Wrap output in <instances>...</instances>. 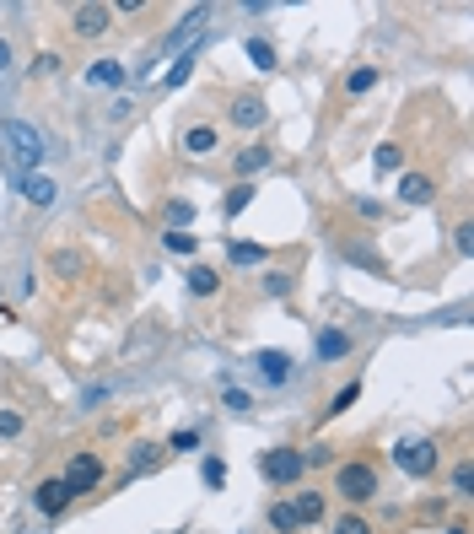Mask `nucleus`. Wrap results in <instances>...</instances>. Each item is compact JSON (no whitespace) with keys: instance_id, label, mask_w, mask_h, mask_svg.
Instances as JSON below:
<instances>
[{"instance_id":"obj_3","label":"nucleus","mask_w":474,"mask_h":534,"mask_svg":"<svg viewBox=\"0 0 474 534\" xmlns=\"http://www.w3.org/2000/svg\"><path fill=\"white\" fill-rule=\"evenodd\" d=\"M394 470H405L410 481H432L443 470L437 438H405V443H394Z\"/></svg>"},{"instance_id":"obj_28","label":"nucleus","mask_w":474,"mask_h":534,"mask_svg":"<svg viewBox=\"0 0 474 534\" xmlns=\"http://www.w3.org/2000/svg\"><path fill=\"white\" fill-rule=\"evenodd\" d=\"M194 54H200V43H189V49L178 54V65H173L162 81H167V86H183V81H189V70H194Z\"/></svg>"},{"instance_id":"obj_8","label":"nucleus","mask_w":474,"mask_h":534,"mask_svg":"<svg viewBox=\"0 0 474 534\" xmlns=\"http://www.w3.org/2000/svg\"><path fill=\"white\" fill-rule=\"evenodd\" d=\"M113 27V5H76L70 11V32L76 38H103Z\"/></svg>"},{"instance_id":"obj_2","label":"nucleus","mask_w":474,"mask_h":534,"mask_svg":"<svg viewBox=\"0 0 474 534\" xmlns=\"http://www.w3.org/2000/svg\"><path fill=\"white\" fill-rule=\"evenodd\" d=\"M378 492H383V475H378L372 459H345V465H335V497H340L345 508H367Z\"/></svg>"},{"instance_id":"obj_41","label":"nucleus","mask_w":474,"mask_h":534,"mask_svg":"<svg viewBox=\"0 0 474 534\" xmlns=\"http://www.w3.org/2000/svg\"><path fill=\"white\" fill-rule=\"evenodd\" d=\"M140 11H146V0H119L113 5V16H140Z\"/></svg>"},{"instance_id":"obj_1","label":"nucleus","mask_w":474,"mask_h":534,"mask_svg":"<svg viewBox=\"0 0 474 534\" xmlns=\"http://www.w3.org/2000/svg\"><path fill=\"white\" fill-rule=\"evenodd\" d=\"M43 157H49L43 130H32L27 119H5V178H11V184H16V178H27Z\"/></svg>"},{"instance_id":"obj_23","label":"nucleus","mask_w":474,"mask_h":534,"mask_svg":"<svg viewBox=\"0 0 474 534\" xmlns=\"http://www.w3.org/2000/svg\"><path fill=\"white\" fill-rule=\"evenodd\" d=\"M254 195H259L254 184H232V189H227V200H221V216H243V211L254 205Z\"/></svg>"},{"instance_id":"obj_29","label":"nucleus","mask_w":474,"mask_h":534,"mask_svg":"<svg viewBox=\"0 0 474 534\" xmlns=\"http://www.w3.org/2000/svg\"><path fill=\"white\" fill-rule=\"evenodd\" d=\"M49 265H54V276H65V281H76V276L86 270V259H81V254H70V249H59Z\"/></svg>"},{"instance_id":"obj_11","label":"nucleus","mask_w":474,"mask_h":534,"mask_svg":"<svg viewBox=\"0 0 474 534\" xmlns=\"http://www.w3.org/2000/svg\"><path fill=\"white\" fill-rule=\"evenodd\" d=\"M32 508H38L43 519H59V513L70 508V492H65V481H59V475L38 481V486H32Z\"/></svg>"},{"instance_id":"obj_31","label":"nucleus","mask_w":474,"mask_h":534,"mask_svg":"<svg viewBox=\"0 0 474 534\" xmlns=\"http://www.w3.org/2000/svg\"><path fill=\"white\" fill-rule=\"evenodd\" d=\"M335 534H372V519L356 513V508H345V513L335 519Z\"/></svg>"},{"instance_id":"obj_19","label":"nucleus","mask_w":474,"mask_h":534,"mask_svg":"<svg viewBox=\"0 0 474 534\" xmlns=\"http://www.w3.org/2000/svg\"><path fill=\"white\" fill-rule=\"evenodd\" d=\"M189 297H216L221 292V270H210V265H189Z\"/></svg>"},{"instance_id":"obj_35","label":"nucleus","mask_w":474,"mask_h":534,"mask_svg":"<svg viewBox=\"0 0 474 534\" xmlns=\"http://www.w3.org/2000/svg\"><path fill=\"white\" fill-rule=\"evenodd\" d=\"M59 65H65V59H59V54H54V49H38V54H32V65H27V70H32V76H54V70H59Z\"/></svg>"},{"instance_id":"obj_36","label":"nucleus","mask_w":474,"mask_h":534,"mask_svg":"<svg viewBox=\"0 0 474 534\" xmlns=\"http://www.w3.org/2000/svg\"><path fill=\"white\" fill-rule=\"evenodd\" d=\"M351 211H356V216H367V222H383V205H378L372 195H351Z\"/></svg>"},{"instance_id":"obj_38","label":"nucleus","mask_w":474,"mask_h":534,"mask_svg":"<svg viewBox=\"0 0 474 534\" xmlns=\"http://www.w3.org/2000/svg\"><path fill=\"white\" fill-rule=\"evenodd\" d=\"M221 405H227V411H254V400H248L243 389H232V384L221 389Z\"/></svg>"},{"instance_id":"obj_27","label":"nucleus","mask_w":474,"mask_h":534,"mask_svg":"<svg viewBox=\"0 0 474 534\" xmlns=\"http://www.w3.org/2000/svg\"><path fill=\"white\" fill-rule=\"evenodd\" d=\"M162 249H167V254H178V259H189V254L200 249V238H194V232H173V227H167V232H162Z\"/></svg>"},{"instance_id":"obj_43","label":"nucleus","mask_w":474,"mask_h":534,"mask_svg":"<svg viewBox=\"0 0 474 534\" xmlns=\"http://www.w3.org/2000/svg\"><path fill=\"white\" fill-rule=\"evenodd\" d=\"M5 70H11V43L0 38V76H5Z\"/></svg>"},{"instance_id":"obj_14","label":"nucleus","mask_w":474,"mask_h":534,"mask_svg":"<svg viewBox=\"0 0 474 534\" xmlns=\"http://www.w3.org/2000/svg\"><path fill=\"white\" fill-rule=\"evenodd\" d=\"M340 259L345 265H356V270H372V276H383L389 265H383V254L367 243V238H351V243H340Z\"/></svg>"},{"instance_id":"obj_13","label":"nucleus","mask_w":474,"mask_h":534,"mask_svg":"<svg viewBox=\"0 0 474 534\" xmlns=\"http://www.w3.org/2000/svg\"><path fill=\"white\" fill-rule=\"evenodd\" d=\"M270 162H275V157H270V146H259V140H254V146H243V151L232 157V173H237V184H254Z\"/></svg>"},{"instance_id":"obj_18","label":"nucleus","mask_w":474,"mask_h":534,"mask_svg":"<svg viewBox=\"0 0 474 534\" xmlns=\"http://www.w3.org/2000/svg\"><path fill=\"white\" fill-rule=\"evenodd\" d=\"M130 81V70L119 65V59H97V65H86V86H124Z\"/></svg>"},{"instance_id":"obj_34","label":"nucleus","mask_w":474,"mask_h":534,"mask_svg":"<svg viewBox=\"0 0 474 534\" xmlns=\"http://www.w3.org/2000/svg\"><path fill=\"white\" fill-rule=\"evenodd\" d=\"M162 448H167V454H194V448H200V427H183V432H173Z\"/></svg>"},{"instance_id":"obj_30","label":"nucleus","mask_w":474,"mask_h":534,"mask_svg":"<svg viewBox=\"0 0 474 534\" xmlns=\"http://www.w3.org/2000/svg\"><path fill=\"white\" fill-rule=\"evenodd\" d=\"M356 400H362V378H351V384H345V389H340V394L329 400V411H324V416H345V411H351Z\"/></svg>"},{"instance_id":"obj_5","label":"nucleus","mask_w":474,"mask_h":534,"mask_svg":"<svg viewBox=\"0 0 474 534\" xmlns=\"http://www.w3.org/2000/svg\"><path fill=\"white\" fill-rule=\"evenodd\" d=\"M103 475H108L103 459H97L92 448H81V454H70V465H65L59 481H65V492H70V502H76V497H92V492L103 486Z\"/></svg>"},{"instance_id":"obj_20","label":"nucleus","mask_w":474,"mask_h":534,"mask_svg":"<svg viewBox=\"0 0 474 534\" xmlns=\"http://www.w3.org/2000/svg\"><path fill=\"white\" fill-rule=\"evenodd\" d=\"M227 259H232L237 270H254V265H264V259H270V249H264V243H243V238H237V243H227Z\"/></svg>"},{"instance_id":"obj_39","label":"nucleus","mask_w":474,"mask_h":534,"mask_svg":"<svg viewBox=\"0 0 474 534\" xmlns=\"http://www.w3.org/2000/svg\"><path fill=\"white\" fill-rule=\"evenodd\" d=\"M453 249H459V254H474V227H470V222L453 232Z\"/></svg>"},{"instance_id":"obj_40","label":"nucleus","mask_w":474,"mask_h":534,"mask_svg":"<svg viewBox=\"0 0 474 534\" xmlns=\"http://www.w3.org/2000/svg\"><path fill=\"white\" fill-rule=\"evenodd\" d=\"M22 432V416L16 411H0V438H16Z\"/></svg>"},{"instance_id":"obj_22","label":"nucleus","mask_w":474,"mask_h":534,"mask_svg":"<svg viewBox=\"0 0 474 534\" xmlns=\"http://www.w3.org/2000/svg\"><path fill=\"white\" fill-rule=\"evenodd\" d=\"M372 167H378V173H399V167H405V146H399V140H383V146L372 151Z\"/></svg>"},{"instance_id":"obj_16","label":"nucleus","mask_w":474,"mask_h":534,"mask_svg":"<svg viewBox=\"0 0 474 534\" xmlns=\"http://www.w3.org/2000/svg\"><path fill=\"white\" fill-rule=\"evenodd\" d=\"M291 508H297V524H302V529H313V524H324V513H329V497L308 486V492H297V497H291Z\"/></svg>"},{"instance_id":"obj_10","label":"nucleus","mask_w":474,"mask_h":534,"mask_svg":"<svg viewBox=\"0 0 474 534\" xmlns=\"http://www.w3.org/2000/svg\"><path fill=\"white\" fill-rule=\"evenodd\" d=\"M167 465V448L162 443H135L130 459H124V481H140V475H157Z\"/></svg>"},{"instance_id":"obj_7","label":"nucleus","mask_w":474,"mask_h":534,"mask_svg":"<svg viewBox=\"0 0 474 534\" xmlns=\"http://www.w3.org/2000/svg\"><path fill=\"white\" fill-rule=\"evenodd\" d=\"M351 351H356V335L340 330V324H324L318 340H313V357H318V362H345Z\"/></svg>"},{"instance_id":"obj_21","label":"nucleus","mask_w":474,"mask_h":534,"mask_svg":"<svg viewBox=\"0 0 474 534\" xmlns=\"http://www.w3.org/2000/svg\"><path fill=\"white\" fill-rule=\"evenodd\" d=\"M270 529L275 534H297V508H291V497H281V502H270Z\"/></svg>"},{"instance_id":"obj_42","label":"nucleus","mask_w":474,"mask_h":534,"mask_svg":"<svg viewBox=\"0 0 474 534\" xmlns=\"http://www.w3.org/2000/svg\"><path fill=\"white\" fill-rule=\"evenodd\" d=\"M103 400H108V389H103V384H97V389H86V394H81V405H86V411H92V405H103Z\"/></svg>"},{"instance_id":"obj_37","label":"nucleus","mask_w":474,"mask_h":534,"mask_svg":"<svg viewBox=\"0 0 474 534\" xmlns=\"http://www.w3.org/2000/svg\"><path fill=\"white\" fill-rule=\"evenodd\" d=\"M264 297H291V276L286 270H270L264 276Z\"/></svg>"},{"instance_id":"obj_17","label":"nucleus","mask_w":474,"mask_h":534,"mask_svg":"<svg viewBox=\"0 0 474 534\" xmlns=\"http://www.w3.org/2000/svg\"><path fill=\"white\" fill-rule=\"evenodd\" d=\"M16 189L27 195V205H54V200H59V184H54V178H43V173L16 178Z\"/></svg>"},{"instance_id":"obj_24","label":"nucleus","mask_w":474,"mask_h":534,"mask_svg":"<svg viewBox=\"0 0 474 534\" xmlns=\"http://www.w3.org/2000/svg\"><path fill=\"white\" fill-rule=\"evenodd\" d=\"M200 481H205L210 492H221V486H227V459H221V454H205V459H200Z\"/></svg>"},{"instance_id":"obj_6","label":"nucleus","mask_w":474,"mask_h":534,"mask_svg":"<svg viewBox=\"0 0 474 534\" xmlns=\"http://www.w3.org/2000/svg\"><path fill=\"white\" fill-rule=\"evenodd\" d=\"M264 119H270L264 92H237L232 108H227V124H232V130H264Z\"/></svg>"},{"instance_id":"obj_4","label":"nucleus","mask_w":474,"mask_h":534,"mask_svg":"<svg viewBox=\"0 0 474 534\" xmlns=\"http://www.w3.org/2000/svg\"><path fill=\"white\" fill-rule=\"evenodd\" d=\"M254 465H259V481H264V486H297V481L308 475V465H302V448H291V443H275V448H264Z\"/></svg>"},{"instance_id":"obj_32","label":"nucleus","mask_w":474,"mask_h":534,"mask_svg":"<svg viewBox=\"0 0 474 534\" xmlns=\"http://www.w3.org/2000/svg\"><path fill=\"white\" fill-rule=\"evenodd\" d=\"M248 59H254V70H275V43L248 38Z\"/></svg>"},{"instance_id":"obj_33","label":"nucleus","mask_w":474,"mask_h":534,"mask_svg":"<svg viewBox=\"0 0 474 534\" xmlns=\"http://www.w3.org/2000/svg\"><path fill=\"white\" fill-rule=\"evenodd\" d=\"M189 222H194V205L189 200H167V227L173 232H189Z\"/></svg>"},{"instance_id":"obj_44","label":"nucleus","mask_w":474,"mask_h":534,"mask_svg":"<svg viewBox=\"0 0 474 534\" xmlns=\"http://www.w3.org/2000/svg\"><path fill=\"white\" fill-rule=\"evenodd\" d=\"M443 534H470V524H448Z\"/></svg>"},{"instance_id":"obj_12","label":"nucleus","mask_w":474,"mask_h":534,"mask_svg":"<svg viewBox=\"0 0 474 534\" xmlns=\"http://www.w3.org/2000/svg\"><path fill=\"white\" fill-rule=\"evenodd\" d=\"M216 146H221V130H216V124H189V130L178 135V151H183V157H210Z\"/></svg>"},{"instance_id":"obj_9","label":"nucleus","mask_w":474,"mask_h":534,"mask_svg":"<svg viewBox=\"0 0 474 534\" xmlns=\"http://www.w3.org/2000/svg\"><path fill=\"white\" fill-rule=\"evenodd\" d=\"M254 373L264 378V389H281V384H291L297 362H291V351H259L254 357Z\"/></svg>"},{"instance_id":"obj_25","label":"nucleus","mask_w":474,"mask_h":534,"mask_svg":"<svg viewBox=\"0 0 474 534\" xmlns=\"http://www.w3.org/2000/svg\"><path fill=\"white\" fill-rule=\"evenodd\" d=\"M474 497V465H470V454L453 465V502H470Z\"/></svg>"},{"instance_id":"obj_15","label":"nucleus","mask_w":474,"mask_h":534,"mask_svg":"<svg viewBox=\"0 0 474 534\" xmlns=\"http://www.w3.org/2000/svg\"><path fill=\"white\" fill-rule=\"evenodd\" d=\"M399 200L405 205H432L437 200V178L432 173H405L399 178Z\"/></svg>"},{"instance_id":"obj_26","label":"nucleus","mask_w":474,"mask_h":534,"mask_svg":"<svg viewBox=\"0 0 474 534\" xmlns=\"http://www.w3.org/2000/svg\"><path fill=\"white\" fill-rule=\"evenodd\" d=\"M372 86H378V70H372V65H356V70L345 76V92H351V97H367Z\"/></svg>"}]
</instances>
